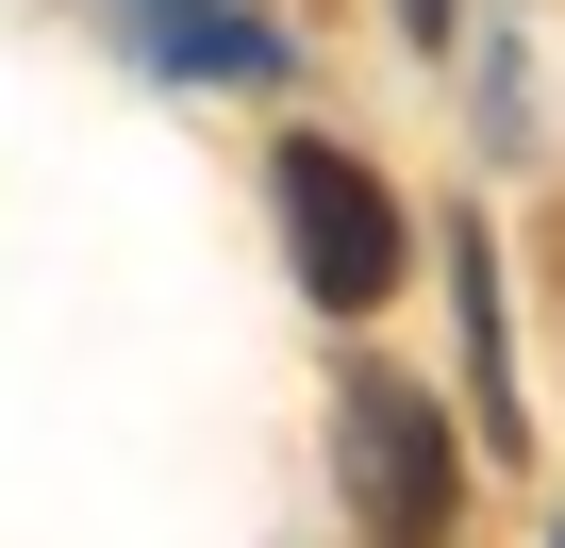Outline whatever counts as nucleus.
I'll list each match as a JSON object with an SVG mask.
<instances>
[{
	"label": "nucleus",
	"instance_id": "nucleus-1",
	"mask_svg": "<svg viewBox=\"0 0 565 548\" xmlns=\"http://www.w3.org/2000/svg\"><path fill=\"white\" fill-rule=\"evenodd\" d=\"M350 498H366L383 548H433L449 498H466V449H449V416H433L399 366H350Z\"/></svg>",
	"mask_w": 565,
	"mask_h": 548
},
{
	"label": "nucleus",
	"instance_id": "nucleus-2",
	"mask_svg": "<svg viewBox=\"0 0 565 548\" xmlns=\"http://www.w3.org/2000/svg\"><path fill=\"white\" fill-rule=\"evenodd\" d=\"M266 183H282V249H300V283H317L333 316H366V300L399 283V200H383V183H366L333 133H300Z\"/></svg>",
	"mask_w": 565,
	"mask_h": 548
},
{
	"label": "nucleus",
	"instance_id": "nucleus-3",
	"mask_svg": "<svg viewBox=\"0 0 565 548\" xmlns=\"http://www.w3.org/2000/svg\"><path fill=\"white\" fill-rule=\"evenodd\" d=\"M150 67H183V84H266V67H282V34H266V18H233V0H167V18H150Z\"/></svg>",
	"mask_w": 565,
	"mask_h": 548
},
{
	"label": "nucleus",
	"instance_id": "nucleus-4",
	"mask_svg": "<svg viewBox=\"0 0 565 548\" xmlns=\"http://www.w3.org/2000/svg\"><path fill=\"white\" fill-rule=\"evenodd\" d=\"M399 34H449V0H399Z\"/></svg>",
	"mask_w": 565,
	"mask_h": 548
},
{
	"label": "nucleus",
	"instance_id": "nucleus-5",
	"mask_svg": "<svg viewBox=\"0 0 565 548\" xmlns=\"http://www.w3.org/2000/svg\"><path fill=\"white\" fill-rule=\"evenodd\" d=\"M548 548H565V531H548Z\"/></svg>",
	"mask_w": 565,
	"mask_h": 548
}]
</instances>
